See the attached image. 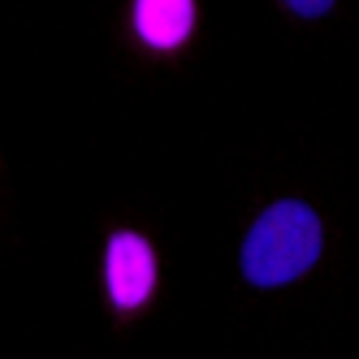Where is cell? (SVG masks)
<instances>
[{"label":"cell","mask_w":359,"mask_h":359,"mask_svg":"<svg viewBox=\"0 0 359 359\" xmlns=\"http://www.w3.org/2000/svg\"><path fill=\"white\" fill-rule=\"evenodd\" d=\"M195 0H135L130 27L151 53H177L195 35Z\"/></svg>","instance_id":"3"},{"label":"cell","mask_w":359,"mask_h":359,"mask_svg":"<svg viewBox=\"0 0 359 359\" xmlns=\"http://www.w3.org/2000/svg\"><path fill=\"white\" fill-rule=\"evenodd\" d=\"M156 277H161L156 247L139 229H117L104 243V290L117 312H139L156 294Z\"/></svg>","instance_id":"2"},{"label":"cell","mask_w":359,"mask_h":359,"mask_svg":"<svg viewBox=\"0 0 359 359\" xmlns=\"http://www.w3.org/2000/svg\"><path fill=\"white\" fill-rule=\"evenodd\" d=\"M294 18H307V22H316V18H325L329 9H333V0H281Z\"/></svg>","instance_id":"4"},{"label":"cell","mask_w":359,"mask_h":359,"mask_svg":"<svg viewBox=\"0 0 359 359\" xmlns=\"http://www.w3.org/2000/svg\"><path fill=\"white\" fill-rule=\"evenodd\" d=\"M320 247H325V225L312 203L277 199L251 221L238 251V269L255 290H277L312 269L320 260Z\"/></svg>","instance_id":"1"}]
</instances>
